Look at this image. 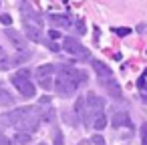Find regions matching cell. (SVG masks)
Returning a JSON list of instances; mask_svg holds the SVG:
<instances>
[{
	"instance_id": "cell-7",
	"label": "cell",
	"mask_w": 147,
	"mask_h": 145,
	"mask_svg": "<svg viewBox=\"0 0 147 145\" xmlns=\"http://www.w3.org/2000/svg\"><path fill=\"white\" fill-rule=\"evenodd\" d=\"M53 73H55V67L53 65H42V67H38L36 71H34V75H36V81L42 85V87H51V79H53Z\"/></svg>"
},
{
	"instance_id": "cell-22",
	"label": "cell",
	"mask_w": 147,
	"mask_h": 145,
	"mask_svg": "<svg viewBox=\"0 0 147 145\" xmlns=\"http://www.w3.org/2000/svg\"><path fill=\"white\" fill-rule=\"evenodd\" d=\"M113 32L119 34V36H127V34L131 32V28H113Z\"/></svg>"
},
{
	"instance_id": "cell-17",
	"label": "cell",
	"mask_w": 147,
	"mask_h": 145,
	"mask_svg": "<svg viewBox=\"0 0 147 145\" xmlns=\"http://www.w3.org/2000/svg\"><path fill=\"white\" fill-rule=\"evenodd\" d=\"M0 103H4V105H14V97L0 85Z\"/></svg>"
},
{
	"instance_id": "cell-13",
	"label": "cell",
	"mask_w": 147,
	"mask_h": 145,
	"mask_svg": "<svg viewBox=\"0 0 147 145\" xmlns=\"http://www.w3.org/2000/svg\"><path fill=\"white\" fill-rule=\"evenodd\" d=\"M24 34L30 38V40H34V42H45V36H42V32H40V28H32V26H24Z\"/></svg>"
},
{
	"instance_id": "cell-12",
	"label": "cell",
	"mask_w": 147,
	"mask_h": 145,
	"mask_svg": "<svg viewBox=\"0 0 147 145\" xmlns=\"http://www.w3.org/2000/svg\"><path fill=\"white\" fill-rule=\"evenodd\" d=\"M75 111H77V115H79V121H83L85 125H89V117H87V107H85V97H79V99H77Z\"/></svg>"
},
{
	"instance_id": "cell-20",
	"label": "cell",
	"mask_w": 147,
	"mask_h": 145,
	"mask_svg": "<svg viewBox=\"0 0 147 145\" xmlns=\"http://www.w3.org/2000/svg\"><path fill=\"white\" fill-rule=\"evenodd\" d=\"M141 145H147V123L141 125Z\"/></svg>"
},
{
	"instance_id": "cell-18",
	"label": "cell",
	"mask_w": 147,
	"mask_h": 145,
	"mask_svg": "<svg viewBox=\"0 0 147 145\" xmlns=\"http://www.w3.org/2000/svg\"><path fill=\"white\" fill-rule=\"evenodd\" d=\"M91 125H93V127H95L97 131H101V129H103V127L107 125V117H105V113H103V115H99V117H95Z\"/></svg>"
},
{
	"instance_id": "cell-27",
	"label": "cell",
	"mask_w": 147,
	"mask_h": 145,
	"mask_svg": "<svg viewBox=\"0 0 147 145\" xmlns=\"http://www.w3.org/2000/svg\"><path fill=\"white\" fill-rule=\"evenodd\" d=\"M143 77H145V79H147V69H145V75H143Z\"/></svg>"
},
{
	"instance_id": "cell-14",
	"label": "cell",
	"mask_w": 147,
	"mask_h": 145,
	"mask_svg": "<svg viewBox=\"0 0 147 145\" xmlns=\"http://www.w3.org/2000/svg\"><path fill=\"white\" fill-rule=\"evenodd\" d=\"M20 115H22V109H14V111H10V113H6L4 117H2V121L6 123V125H16L18 123V119H20Z\"/></svg>"
},
{
	"instance_id": "cell-26",
	"label": "cell",
	"mask_w": 147,
	"mask_h": 145,
	"mask_svg": "<svg viewBox=\"0 0 147 145\" xmlns=\"http://www.w3.org/2000/svg\"><path fill=\"white\" fill-rule=\"evenodd\" d=\"M93 141H95V143H97V145H103V137H99V135H97V137H95V139H93Z\"/></svg>"
},
{
	"instance_id": "cell-15",
	"label": "cell",
	"mask_w": 147,
	"mask_h": 145,
	"mask_svg": "<svg viewBox=\"0 0 147 145\" xmlns=\"http://www.w3.org/2000/svg\"><path fill=\"white\" fill-rule=\"evenodd\" d=\"M51 22L57 24V26H63V28L71 26V18L65 16V14H51Z\"/></svg>"
},
{
	"instance_id": "cell-8",
	"label": "cell",
	"mask_w": 147,
	"mask_h": 145,
	"mask_svg": "<svg viewBox=\"0 0 147 145\" xmlns=\"http://www.w3.org/2000/svg\"><path fill=\"white\" fill-rule=\"evenodd\" d=\"M111 125H113L115 129H131V127H133V121H131L129 113H125V111H115V115H113V119H111Z\"/></svg>"
},
{
	"instance_id": "cell-19",
	"label": "cell",
	"mask_w": 147,
	"mask_h": 145,
	"mask_svg": "<svg viewBox=\"0 0 147 145\" xmlns=\"http://www.w3.org/2000/svg\"><path fill=\"white\" fill-rule=\"evenodd\" d=\"M28 141H30V135H28V133H16L12 143H14V145H26Z\"/></svg>"
},
{
	"instance_id": "cell-24",
	"label": "cell",
	"mask_w": 147,
	"mask_h": 145,
	"mask_svg": "<svg viewBox=\"0 0 147 145\" xmlns=\"http://www.w3.org/2000/svg\"><path fill=\"white\" fill-rule=\"evenodd\" d=\"M49 36H51V38H61V32H59V30H51Z\"/></svg>"
},
{
	"instance_id": "cell-6",
	"label": "cell",
	"mask_w": 147,
	"mask_h": 145,
	"mask_svg": "<svg viewBox=\"0 0 147 145\" xmlns=\"http://www.w3.org/2000/svg\"><path fill=\"white\" fill-rule=\"evenodd\" d=\"M85 107H87V117H89V121H91V119H95V117L103 115L105 101H103L99 95H95V93H89V95L85 97Z\"/></svg>"
},
{
	"instance_id": "cell-9",
	"label": "cell",
	"mask_w": 147,
	"mask_h": 145,
	"mask_svg": "<svg viewBox=\"0 0 147 145\" xmlns=\"http://www.w3.org/2000/svg\"><path fill=\"white\" fill-rule=\"evenodd\" d=\"M93 69H95V73H97V77H99V81H107V79H111V77H115L113 75V71L103 63V61H93Z\"/></svg>"
},
{
	"instance_id": "cell-25",
	"label": "cell",
	"mask_w": 147,
	"mask_h": 145,
	"mask_svg": "<svg viewBox=\"0 0 147 145\" xmlns=\"http://www.w3.org/2000/svg\"><path fill=\"white\" fill-rule=\"evenodd\" d=\"M77 30H79V32H85V26H83V20H77Z\"/></svg>"
},
{
	"instance_id": "cell-10",
	"label": "cell",
	"mask_w": 147,
	"mask_h": 145,
	"mask_svg": "<svg viewBox=\"0 0 147 145\" xmlns=\"http://www.w3.org/2000/svg\"><path fill=\"white\" fill-rule=\"evenodd\" d=\"M99 85H101V87H105V89H107V93H109L111 97H115V99H119V97H121V87H119V83H117V79H115V77H111V79H107V81H99Z\"/></svg>"
},
{
	"instance_id": "cell-23",
	"label": "cell",
	"mask_w": 147,
	"mask_h": 145,
	"mask_svg": "<svg viewBox=\"0 0 147 145\" xmlns=\"http://www.w3.org/2000/svg\"><path fill=\"white\" fill-rule=\"evenodd\" d=\"M55 145H63V135L57 127H55Z\"/></svg>"
},
{
	"instance_id": "cell-16",
	"label": "cell",
	"mask_w": 147,
	"mask_h": 145,
	"mask_svg": "<svg viewBox=\"0 0 147 145\" xmlns=\"http://www.w3.org/2000/svg\"><path fill=\"white\" fill-rule=\"evenodd\" d=\"M10 65H12V61H10L8 53L4 51V47H0V69H2V71H8Z\"/></svg>"
},
{
	"instance_id": "cell-4",
	"label": "cell",
	"mask_w": 147,
	"mask_h": 145,
	"mask_svg": "<svg viewBox=\"0 0 147 145\" xmlns=\"http://www.w3.org/2000/svg\"><path fill=\"white\" fill-rule=\"evenodd\" d=\"M20 14H22L24 26H32V28H40V26H42V18H40V14L36 12V8H32V4L20 2Z\"/></svg>"
},
{
	"instance_id": "cell-5",
	"label": "cell",
	"mask_w": 147,
	"mask_h": 145,
	"mask_svg": "<svg viewBox=\"0 0 147 145\" xmlns=\"http://www.w3.org/2000/svg\"><path fill=\"white\" fill-rule=\"evenodd\" d=\"M10 83L18 89L20 97H24V99H32V97L36 95V87H34V83H32L30 79H24V77H20V75H12V77H10Z\"/></svg>"
},
{
	"instance_id": "cell-2",
	"label": "cell",
	"mask_w": 147,
	"mask_h": 145,
	"mask_svg": "<svg viewBox=\"0 0 147 145\" xmlns=\"http://www.w3.org/2000/svg\"><path fill=\"white\" fill-rule=\"evenodd\" d=\"M14 127L18 129V133H28L30 135L32 131L38 129V117H36V113L32 109H22V115H20L18 123Z\"/></svg>"
},
{
	"instance_id": "cell-28",
	"label": "cell",
	"mask_w": 147,
	"mask_h": 145,
	"mask_svg": "<svg viewBox=\"0 0 147 145\" xmlns=\"http://www.w3.org/2000/svg\"><path fill=\"white\" fill-rule=\"evenodd\" d=\"M40 145H45V143H40Z\"/></svg>"
},
{
	"instance_id": "cell-21",
	"label": "cell",
	"mask_w": 147,
	"mask_h": 145,
	"mask_svg": "<svg viewBox=\"0 0 147 145\" xmlns=\"http://www.w3.org/2000/svg\"><path fill=\"white\" fill-rule=\"evenodd\" d=\"M0 22H2L4 26H10V24H12V18H10V14H2V16H0Z\"/></svg>"
},
{
	"instance_id": "cell-1",
	"label": "cell",
	"mask_w": 147,
	"mask_h": 145,
	"mask_svg": "<svg viewBox=\"0 0 147 145\" xmlns=\"http://www.w3.org/2000/svg\"><path fill=\"white\" fill-rule=\"evenodd\" d=\"M77 83L73 81V77L67 73V67H63L61 69V73H57V77H55V91H57V95H61V97H71V95H75V91H77Z\"/></svg>"
},
{
	"instance_id": "cell-3",
	"label": "cell",
	"mask_w": 147,
	"mask_h": 145,
	"mask_svg": "<svg viewBox=\"0 0 147 145\" xmlns=\"http://www.w3.org/2000/svg\"><path fill=\"white\" fill-rule=\"evenodd\" d=\"M63 49L69 53V57H75L79 61H87L91 57L89 49H85V45H81L77 38H71V36H65L63 38Z\"/></svg>"
},
{
	"instance_id": "cell-11",
	"label": "cell",
	"mask_w": 147,
	"mask_h": 145,
	"mask_svg": "<svg viewBox=\"0 0 147 145\" xmlns=\"http://www.w3.org/2000/svg\"><path fill=\"white\" fill-rule=\"evenodd\" d=\"M6 36L10 38V42L18 49V51H24L26 53V42H24V38H22V34L18 32V30H12V28H6Z\"/></svg>"
}]
</instances>
